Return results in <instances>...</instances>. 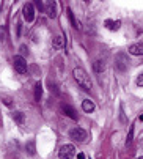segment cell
I'll return each mask as SVG.
<instances>
[{
	"label": "cell",
	"instance_id": "1",
	"mask_svg": "<svg viewBox=\"0 0 143 159\" xmlns=\"http://www.w3.org/2000/svg\"><path fill=\"white\" fill-rule=\"evenodd\" d=\"M73 76H74V79H76V82L80 88H83L85 92H90L91 90V80H90V76L87 74V71L83 68H76L73 71Z\"/></svg>",
	"mask_w": 143,
	"mask_h": 159
},
{
	"label": "cell",
	"instance_id": "2",
	"mask_svg": "<svg viewBox=\"0 0 143 159\" xmlns=\"http://www.w3.org/2000/svg\"><path fill=\"white\" fill-rule=\"evenodd\" d=\"M76 154V148L74 145H71V143H66L60 148L58 151V159H71V157H74Z\"/></svg>",
	"mask_w": 143,
	"mask_h": 159
},
{
	"label": "cell",
	"instance_id": "3",
	"mask_svg": "<svg viewBox=\"0 0 143 159\" xmlns=\"http://www.w3.org/2000/svg\"><path fill=\"white\" fill-rule=\"evenodd\" d=\"M13 65H14V70H16L19 74H25V73H27V61L24 60V57H20V55H14V58H13Z\"/></svg>",
	"mask_w": 143,
	"mask_h": 159
},
{
	"label": "cell",
	"instance_id": "4",
	"mask_svg": "<svg viewBox=\"0 0 143 159\" xmlns=\"http://www.w3.org/2000/svg\"><path fill=\"white\" fill-rule=\"evenodd\" d=\"M69 137L73 139L74 142H83L87 139V132L82 128H73L69 131Z\"/></svg>",
	"mask_w": 143,
	"mask_h": 159
},
{
	"label": "cell",
	"instance_id": "5",
	"mask_svg": "<svg viewBox=\"0 0 143 159\" xmlns=\"http://www.w3.org/2000/svg\"><path fill=\"white\" fill-rule=\"evenodd\" d=\"M22 13H24V17H25L27 22H32L35 19V8L32 3H25L22 8Z\"/></svg>",
	"mask_w": 143,
	"mask_h": 159
},
{
	"label": "cell",
	"instance_id": "6",
	"mask_svg": "<svg viewBox=\"0 0 143 159\" xmlns=\"http://www.w3.org/2000/svg\"><path fill=\"white\" fill-rule=\"evenodd\" d=\"M129 54L131 55H143V43L132 44V46L129 48Z\"/></svg>",
	"mask_w": 143,
	"mask_h": 159
},
{
	"label": "cell",
	"instance_id": "7",
	"mask_svg": "<svg viewBox=\"0 0 143 159\" xmlns=\"http://www.w3.org/2000/svg\"><path fill=\"white\" fill-rule=\"evenodd\" d=\"M105 27H107L109 30H112V32H116V30H120L121 22H120V20H110V19H107V20H105Z\"/></svg>",
	"mask_w": 143,
	"mask_h": 159
},
{
	"label": "cell",
	"instance_id": "8",
	"mask_svg": "<svg viewBox=\"0 0 143 159\" xmlns=\"http://www.w3.org/2000/svg\"><path fill=\"white\" fill-rule=\"evenodd\" d=\"M61 110L66 113V115L69 117V118H73V120H77V112L71 107V106H68V104H65L63 107H61Z\"/></svg>",
	"mask_w": 143,
	"mask_h": 159
},
{
	"label": "cell",
	"instance_id": "9",
	"mask_svg": "<svg viewBox=\"0 0 143 159\" xmlns=\"http://www.w3.org/2000/svg\"><path fill=\"white\" fill-rule=\"evenodd\" d=\"M44 11L47 13V16H49V17H55L57 16V13H55V3L54 2H47L46 7H44Z\"/></svg>",
	"mask_w": 143,
	"mask_h": 159
},
{
	"label": "cell",
	"instance_id": "10",
	"mask_svg": "<svg viewBox=\"0 0 143 159\" xmlns=\"http://www.w3.org/2000/svg\"><path fill=\"white\" fill-rule=\"evenodd\" d=\"M82 109H83L87 113H91V112L94 110V104H93V101H90V99H85V101L82 102Z\"/></svg>",
	"mask_w": 143,
	"mask_h": 159
},
{
	"label": "cell",
	"instance_id": "11",
	"mask_svg": "<svg viewBox=\"0 0 143 159\" xmlns=\"http://www.w3.org/2000/svg\"><path fill=\"white\" fill-rule=\"evenodd\" d=\"M68 17H69V22H71V25H73L74 29H80V24L76 20V17H74V13L71 11V8H68Z\"/></svg>",
	"mask_w": 143,
	"mask_h": 159
},
{
	"label": "cell",
	"instance_id": "12",
	"mask_svg": "<svg viewBox=\"0 0 143 159\" xmlns=\"http://www.w3.org/2000/svg\"><path fill=\"white\" fill-rule=\"evenodd\" d=\"M54 48H57V49L65 48V38H63L61 35H58V36L54 38Z\"/></svg>",
	"mask_w": 143,
	"mask_h": 159
},
{
	"label": "cell",
	"instance_id": "13",
	"mask_svg": "<svg viewBox=\"0 0 143 159\" xmlns=\"http://www.w3.org/2000/svg\"><path fill=\"white\" fill-rule=\"evenodd\" d=\"M93 70L96 71V73H102L104 70H105V65H104V61H101V60H96L93 63Z\"/></svg>",
	"mask_w": 143,
	"mask_h": 159
},
{
	"label": "cell",
	"instance_id": "14",
	"mask_svg": "<svg viewBox=\"0 0 143 159\" xmlns=\"http://www.w3.org/2000/svg\"><path fill=\"white\" fill-rule=\"evenodd\" d=\"M41 95H42V87L39 82L35 84V101H39L41 99Z\"/></svg>",
	"mask_w": 143,
	"mask_h": 159
},
{
	"label": "cell",
	"instance_id": "15",
	"mask_svg": "<svg viewBox=\"0 0 143 159\" xmlns=\"http://www.w3.org/2000/svg\"><path fill=\"white\" fill-rule=\"evenodd\" d=\"M13 118H14L19 125L24 123V115H22V112H14V113H13Z\"/></svg>",
	"mask_w": 143,
	"mask_h": 159
},
{
	"label": "cell",
	"instance_id": "16",
	"mask_svg": "<svg viewBox=\"0 0 143 159\" xmlns=\"http://www.w3.org/2000/svg\"><path fill=\"white\" fill-rule=\"evenodd\" d=\"M132 137H134V126H131V129H129V135H127L126 145H131V143H132Z\"/></svg>",
	"mask_w": 143,
	"mask_h": 159
},
{
	"label": "cell",
	"instance_id": "17",
	"mask_svg": "<svg viewBox=\"0 0 143 159\" xmlns=\"http://www.w3.org/2000/svg\"><path fill=\"white\" fill-rule=\"evenodd\" d=\"M27 148H29V154H35V143L33 142L27 143Z\"/></svg>",
	"mask_w": 143,
	"mask_h": 159
},
{
	"label": "cell",
	"instance_id": "18",
	"mask_svg": "<svg viewBox=\"0 0 143 159\" xmlns=\"http://www.w3.org/2000/svg\"><path fill=\"white\" fill-rule=\"evenodd\" d=\"M137 85H138V87H143V74L138 76V79H137Z\"/></svg>",
	"mask_w": 143,
	"mask_h": 159
},
{
	"label": "cell",
	"instance_id": "19",
	"mask_svg": "<svg viewBox=\"0 0 143 159\" xmlns=\"http://www.w3.org/2000/svg\"><path fill=\"white\" fill-rule=\"evenodd\" d=\"M35 5H36V8H39V10H42V8H44V7H42V3L39 2V0H36V3H35Z\"/></svg>",
	"mask_w": 143,
	"mask_h": 159
},
{
	"label": "cell",
	"instance_id": "20",
	"mask_svg": "<svg viewBox=\"0 0 143 159\" xmlns=\"http://www.w3.org/2000/svg\"><path fill=\"white\" fill-rule=\"evenodd\" d=\"M77 157H79V159H85V156H83V154H82V153H80V154H79V156H77Z\"/></svg>",
	"mask_w": 143,
	"mask_h": 159
},
{
	"label": "cell",
	"instance_id": "21",
	"mask_svg": "<svg viewBox=\"0 0 143 159\" xmlns=\"http://www.w3.org/2000/svg\"><path fill=\"white\" fill-rule=\"evenodd\" d=\"M138 159H143V156H141V157H138Z\"/></svg>",
	"mask_w": 143,
	"mask_h": 159
}]
</instances>
